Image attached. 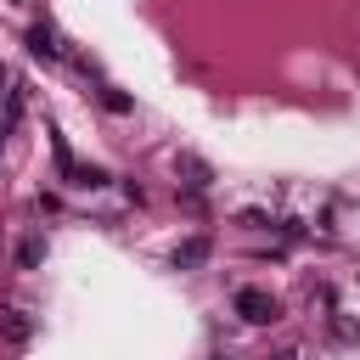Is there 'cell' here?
<instances>
[{
	"instance_id": "obj_1",
	"label": "cell",
	"mask_w": 360,
	"mask_h": 360,
	"mask_svg": "<svg viewBox=\"0 0 360 360\" xmlns=\"http://www.w3.org/2000/svg\"><path fill=\"white\" fill-rule=\"evenodd\" d=\"M231 304H236V315H242L248 326H270V321H281V304H276L264 287H242Z\"/></svg>"
},
{
	"instance_id": "obj_2",
	"label": "cell",
	"mask_w": 360,
	"mask_h": 360,
	"mask_svg": "<svg viewBox=\"0 0 360 360\" xmlns=\"http://www.w3.org/2000/svg\"><path fill=\"white\" fill-rule=\"evenodd\" d=\"M174 174H180V191H186V197H202V191L214 186V169H208V158H197V152H174Z\"/></svg>"
},
{
	"instance_id": "obj_3",
	"label": "cell",
	"mask_w": 360,
	"mask_h": 360,
	"mask_svg": "<svg viewBox=\"0 0 360 360\" xmlns=\"http://www.w3.org/2000/svg\"><path fill=\"white\" fill-rule=\"evenodd\" d=\"M28 56H39V62H62V56H68L56 22H34V28H28Z\"/></svg>"
},
{
	"instance_id": "obj_4",
	"label": "cell",
	"mask_w": 360,
	"mask_h": 360,
	"mask_svg": "<svg viewBox=\"0 0 360 360\" xmlns=\"http://www.w3.org/2000/svg\"><path fill=\"white\" fill-rule=\"evenodd\" d=\"M208 253H214V242H208V236H186V242L174 248V270H202V264H208Z\"/></svg>"
},
{
	"instance_id": "obj_5",
	"label": "cell",
	"mask_w": 360,
	"mask_h": 360,
	"mask_svg": "<svg viewBox=\"0 0 360 360\" xmlns=\"http://www.w3.org/2000/svg\"><path fill=\"white\" fill-rule=\"evenodd\" d=\"M0 332H6L11 343H28V338H34V321H28L22 309H6V315H0Z\"/></svg>"
},
{
	"instance_id": "obj_6",
	"label": "cell",
	"mask_w": 360,
	"mask_h": 360,
	"mask_svg": "<svg viewBox=\"0 0 360 360\" xmlns=\"http://www.w3.org/2000/svg\"><path fill=\"white\" fill-rule=\"evenodd\" d=\"M68 186H84V191H96V186H107V174H101L96 163H73V174H68Z\"/></svg>"
},
{
	"instance_id": "obj_7",
	"label": "cell",
	"mask_w": 360,
	"mask_h": 360,
	"mask_svg": "<svg viewBox=\"0 0 360 360\" xmlns=\"http://www.w3.org/2000/svg\"><path fill=\"white\" fill-rule=\"evenodd\" d=\"M39 259H45V242H39V236H22V242H17V264H22V270H34Z\"/></svg>"
},
{
	"instance_id": "obj_8",
	"label": "cell",
	"mask_w": 360,
	"mask_h": 360,
	"mask_svg": "<svg viewBox=\"0 0 360 360\" xmlns=\"http://www.w3.org/2000/svg\"><path fill=\"white\" fill-rule=\"evenodd\" d=\"M96 96H101V107H107V112H129V107H135V101H129V96L118 90V84H101Z\"/></svg>"
},
{
	"instance_id": "obj_9",
	"label": "cell",
	"mask_w": 360,
	"mask_h": 360,
	"mask_svg": "<svg viewBox=\"0 0 360 360\" xmlns=\"http://www.w3.org/2000/svg\"><path fill=\"white\" fill-rule=\"evenodd\" d=\"M51 152H56V174L68 180V174H73V152H68V141H62V135H51Z\"/></svg>"
},
{
	"instance_id": "obj_10",
	"label": "cell",
	"mask_w": 360,
	"mask_h": 360,
	"mask_svg": "<svg viewBox=\"0 0 360 360\" xmlns=\"http://www.w3.org/2000/svg\"><path fill=\"white\" fill-rule=\"evenodd\" d=\"M270 360H298V354H292V349H281V354H270Z\"/></svg>"
},
{
	"instance_id": "obj_11",
	"label": "cell",
	"mask_w": 360,
	"mask_h": 360,
	"mask_svg": "<svg viewBox=\"0 0 360 360\" xmlns=\"http://www.w3.org/2000/svg\"><path fill=\"white\" fill-rule=\"evenodd\" d=\"M0 84H6V68H0Z\"/></svg>"
}]
</instances>
